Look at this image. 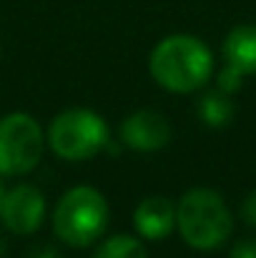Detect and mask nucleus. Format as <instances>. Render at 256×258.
Returning a JSON list of instances; mask_svg holds the SVG:
<instances>
[{
  "label": "nucleus",
  "instance_id": "1",
  "mask_svg": "<svg viewBox=\"0 0 256 258\" xmlns=\"http://www.w3.org/2000/svg\"><path fill=\"white\" fill-rule=\"evenodd\" d=\"M209 48L191 35H169L151 53V76L171 93H193L211 76Z\"/></svg>",
  "mask_w": 256,
  "mask_h": 258
},
{
  "label": "nucleus",
  "instance_id": "2",
  "mask_svg": "<svg viewBox=\"0 0 256 258\" xmlns=\"http://www.w3.org/2000/svg\"><path fill=\"white\" fill-rule=\"evenodd\" d=\"M176 226L191 248L214 251L231 236L234 221L229 206L216 190L193 188L176 208Z\"/></svg>",
  "mask_w": 256,
  "mask_h": 258
},
{
  "label": "nucleus",
  "instance_id": "3",
  "mask_svg": "<svg viewBox=\"0 0 256 258\" xmlns=\"http://www.w3.org/2000/svg\"><path fill=\"white\" fill-rule=\"evenodd\" d=\"M106 223H108V203L90 185L71 188L58 201L53 213L56 236L73 248H85L95 243L106 231Z\"/></svg>",
  "mask_w": 256,
  "mask_h": 258
},
{
  "label": "nucleus",
  "instance_id": "4",
  "mask_svg": "<svg viewBox=\"0 0 256 258\" xmlns=\"http://www.w3.org/2000/svg\"><path fill=\"white\" fill-rule=\"evenodd\" d=\"M48 138L50 148L61 158L85 161L108 143V128L98 113L88 108H71L53 120Z\"/></svg>",
  "mask_w": 256,
  "mask_h": 258
},
{
  "label": "nucleus",
  "instance_id": "5",
  "mask_svg": "<svg viewBox=\"0 0 256 258\" xmlns=\"http://www.w3.org/2000/svg\"><path fill=\"white\" fill-rule=\"evenodd\" d=\"M43 156V131L28 113H13L0 120V175L30 173Z\"/></svg>",
  "mask_w": 256,
  "mask_h": 258
},
{
  "label": "nucleus",
  "instance_id": "6",
  "mask_svg": "<svg viewBox=\"0 0 256 258\" xmlns=\"http://www.w3.org/2000/svg\"><path fill=\"white\" fill-rule=\"evenodd\" d=\"M45 216V201L38 188L33 185H18L8 190L0 201V218L10 233L30 236L40 228Z\"/></svg>",
  "mask_w": 256,
  "mask_h": 258
},
{
  "label": "nucleus",
  "instance_id": "7",
  "mask_svg": "<svg viewBox=\"0 0 256 258\" xmlns=\"http://www.w3.org/2000/svg\"><path fill=\"white\" fill-rule=\"evenodd\" d=\"M121 138L133 151L153 153L171 141V125L156 110H138V113H133L123 120Z\"/></svg>",
  "mask_w": 256,
  "mask_h": 258
},
{
  "label": "nucleus",
  "instance_id": "8",
  "mask_svg": "<svg viewBox=\"0 0 256 258\" xmlns=\"http://www.w3.org/2000/svg\"><path fill=\"white\" fill-rule=\"evenodd\" d=\"M133 226L146 238H166L176 226V208L171 206L169 198L151 196L136 208Z\"/></svg>",
  "mask_w": 256,
  "mask_h": 258
},
{
  "label": "nucleus",
  "instance_id": "9",
  "mask_svg": "<svg viewBox=\"0 0 256 258\" xmlns=\"http://www.w3.org/2000/svg\"><path fill=\"white\" fill-rule=\"evenodd\" d=\"M226 63L239 68L244 76L256 73V25H239L224 43Z\"/></svg>",
  "mask_w": 256,
  "mask_h": 258
},
{
  "label": "nucleus",
  "instance_id": "10",
  "mask_svg": "<svg viewBox=\"0 0 256 258\" xmlns=\"http://www.w3.org/2000/svg\"><path fill=\"white\" fill-rule=\"evenodd\" d=\"M198 115L211 125V128H221L234 118V103L229 98V93L224 90H211L201 98L198 103Z\"/></svg>",
  "mask_w": 256,
  "mask_h": 258
},
{
  "label": "nucleus",
  "instance_id": "11",
  "mask_svg": "<svg viewBox=\"0 0 256 258\" xmlns=\"http://www.w3.org/2000/svg\"><path fill=\"white\" fill-rule=\"evenodd\" d=\"M93 258H148L146 248L133 236H113L108 238Z\"/></svg>",
  "mask_w": 256,
  "mask_h": 258
},
{
  "label": "nucleus",
  "instance_id": "12",
  "mask_svg": "<svg viewBox=\"0 0 256 258\" xmlns=\"http://www.w3.org/2000/svg\"><path fill=\"white\" fill-rule=\"evenodd\" d=\"M244 83V73L239 71V68H234V66H226L221 73H219V90H224V93H236L239 88Z\"/></svg>",
  "mask_w": 256,
  "mask_h": 258
},
{
  "label": "nucleus",
  "instance_id": "13",
  "mask_svg": "<svg viewBox=\"0 0 256 258\" xmlns=\"http://www.w3.org/2000/svg\"><path fill=\"white\" fill-rule=\"evenodd\" d=\"M231 258H256V238L239 241L231 251Z\"/></svg>",
  "mask_w": 256,
  "mask_h": 258
},
{
  "label": "nucleus",
  "instance_id": "14",
  "mask_svg": "<svg viewBox=\"0 0 256 258\" xmlns=\"http://www.w3.org/2000/svg\"><path fill=\"white\" fill-rule=\"evenodd\" d=\"M241 213H244L246 223L256 226V190H254V193H249V198L244 201V208H241Z\"/></svg>",
  "mask_w": 256,
  "mask_h": 258
},
{
  "label": "nucleus",
  "instance_id": "15",
  "mask_svg": "<svg viewBox=\"0 0 256 258\" xmlns=\"http://www.w3.org/2000/svg\"><path fill=\"white\" fill-rule=\"evenodd\" d=\"M28 258H58V253H56V248H53V246H43V248L30 251V256Z\"/></svg>",
  "mask_w": 256,
  "mask_h": 258
},
{
  "label": "nucleus",
  "instance_id": "16",
  "mask_svg": "<svg viewBox=\"0 0 256 258\" xmlns=\"http://www.w3.org/2000/svg\"><path fill=\"white\" fill-rule=\"evenodd\" d=\"M5 256V243H3V241H0V258Z\"/></svg>",
  "mask_w": 256,
  "mask_h": 258
},
{
  "label": "nucleus",
  "instance_id": "17",
  "mask_svg": "<svg viewBox=\"0 0 256 258\" xmlns=\"http://www.w3.org/2000/svg\"><path fill=\"white\" fill-rule=\"evenodd\" d=\"M3 196H5V190H3V185H0V201H3Z\"/></svg>",
  "mask_w": 256,
  "mask_h": 258
}]
</instances>
